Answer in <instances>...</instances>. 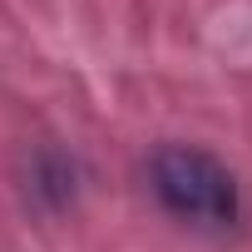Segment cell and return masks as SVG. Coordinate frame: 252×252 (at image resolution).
<instances>
[{"label": "cell", "instance_id": "1", "mask_svg": "<svg viewBox=\"0 0 252 252\" xmlns=\"http://www.w3.org/2000/svg\"><path fill=\"white\" fill-rule=\"evenodd\" d=\"M154 193L168 213L198 222V227H227L237 218V183L232 173L188 144H168L154 154Z\"/></svg>", "mask_w": 252, "mask_h": 252}]
</instances>
